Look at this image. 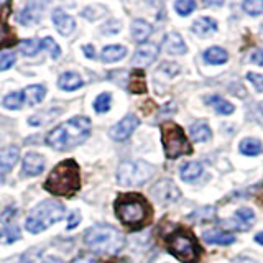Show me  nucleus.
<instances>
[{
    "instance_id": "obj_1",
    "label": "nucleus",
    "mask_w": 263,
    "mask_h": 263,
    "mask_svg": "<svg viewBox=\"0 0 263 263\" xmlns=\"http://www.w3.org/2000/svg\"><path fill=\"white\" fill-rule=\"evenodd\" d=\"M90 134V120L87 117H74L53 128L46 137V143L56 150L66 152L81 145Z\"/></svg>"
},
{
    "instance_id": "obj_2",
    "label": "nucleus",
    "mask_w": 263,
    "mask_h": 263,
    "mask_svg": "<svg viewBox=\"0 0 263 263\" xmlns=\"http://www.w3.org/2000/svg\"><path fill=\"white\" fill-rule=\"evenodd\" d=\"M115 214L130 229H142L152 220V205L140 194H123L115 201Z\"/></svg>"
},
{
    "instance_id": "obj_3",
    "label": "nucleus",
    "mask_w": 263,
    "mask_h": 263,
    "mask_svg": "<svg viewBox=\"0 0 263 263\" xmlns=\"http://www.w3.org/2000/svg\"><path fill=\"white\" fill-rule=\"evenodd\" d=\"M81 187L79 166L74 160H66L49 173L45 181V189L54 196H74Z\"/></svg>"
},
{
    "instance_id": "obj_4",
    "label": "nucleus",
    "mask_w": 263,
    "mask_h": 263,
    "mask_svg": "<svg viewBox=\"0 0 263 263\" xmlns=\"http://www.w3.org/2000/svg\"><path fill=\"white\" fill-rule=\"evenodd\" d=\"M84 243L96 253L115 255L123 249L125 238L115 227L99 224L90 227L84 234Z\"/></svg>"
},
{
    "instance_id": "obj_5",
    "label": "nucleus",
    "mask_w": 263,
    "mask_h": 263,
    "mask_svg": "<svg viewBox=\"0 0 263 263\" xmlns=\"http://www.w3.org/2000/svg\"><path fill=\"white\" fill-rule=\"evenodd\" d=\"M64 205L58 201H45L38 204L35 209L30 212V216L27 217L25 227L28 232L38 234L41 230L48 229L49 226H53L54 222L61 220L64 217Z\"/></svg>"
},
{
    "instance_id": "obj_6",
    "label": "nucleus",
    "mask_w": 263,
    "mask_h": 263,
    "mask_svg": "<svg viewBox=\"0 0 263 263\" xmlns=\"http://www.w3.org/2000/svg\"><path fill=\"white\" fill-rule=\"evenodd\" d=\"M166 249L171 255L183 263H197L201 258V247L197 245L194 235L178 230L166 238Z\"/></svg>"
},
{
    "instance_id": "obj_7",
    "label": "nucleus",
    "mask_w": 263,
    "mask_h": 263,
    "mask_svg": "<svg viewBox=\"0 0 263 263\" xmlns=\"http://www.w3.org/2000/svg\"><path fill=\"white\" fill-rule=\"evenodd\" d=\"M161 138L164 145V153L166 158L175 160L181 155H191L193 146L189 145L187 138L184 135L183 128L173 122H166L161 127Z\"/></svg>"
},
{
    "instance_id": "obj_8",
    "label": "nucleus",
    "mask_w": 263,
    "mask_h": 263,
    "mask_svg": "<svg viewBox=\"0 0 263 263\" xmlns=\"http://www.w3.org/2000/svg\"><path fill=\"white\" fill-rule=\"evenodd\" d=\"M155 168L143 160L125 161L119 166L117 179L122 186H140L153 176Z\"/></svg>"
},
{
    "instance_id": "obj_9",
    "label": "nucleus",
    "mask_w": 263,
    "mask_h": 263,
    "mask_svg": "<svg viewBox=\"0 0 263 263\" xmlns=\"http://www.w3.org/2000/svg\"><path fill=\"white\" fill-rule=\"evenodd\" d=\"M152 194L158 199L161 204H171L179 199L181 191L178 189V186L173 183V181H158L153 187H152Z\"/></svg>"
},
{
    "instance_id": "obj_10",
    "label": "nucleus",
    "mask_w": 263,
    "mask_h": 263,
    "mask_svg": "<svg viewBox=\"0 0 263 263\" xmlns=\"http://www.w3.org/2000/svg\"><path fill=\"white\" fill-rule=\"evenodd\" d=\"M138 123H140V120L135 117V115H127V117L122 119L117 125H114L110 128V137L114 140H119V142H122V140H127L135 132V128L138 127Z\"/></svg>"
},
{
    "instance_id": "obj_11",
    "label": "nucleus",
    "mask_w": 263,
    "mask_h": 263,
    "mask_svg": "<svg viewBox=\"0 0 263 263\" xmlns=\"http://www.w3.org/2000/svg\"><path fill=\"white\" fill-rule=\"evenodd\" d=\"M156 56H158V46L153 43H146L135 51L134 58H132V64L135 68H145V66L152 64L156 60Z\"/></svg>"
},
{
    "instance_id": "obj_12",
    "label": "nucleus",
    "mask_w": 263,
    "mask_h": 263,
    "mask_svg": "<svg viewBox=\"0 0 263 263\" xmlns=\"http://www.w3.org/2000/svg\"><path fill=\"white\" fill-rule=\"evenodd\" d=\"M45 4L43 2H30L18 15V22L22 25H35L43 16Z\"/></svg>"
},
{
    "instance_id": "obj_13",
    "label": "nucleus",
    "mask_w": 263,
    "mask_h": 263,
    "mask_svg": "<svg viewBox=\"0 0 263 263\" xmlns=\"http://www.w3.org/2000/svg\"><path fill=\"white\" fill-rule=\"evenodd\" d=\"M20 158V150L18 146H7L4 150H0V175H5V173L10 171L16 161Z\"/></svg>"
},
{
    "instance_id": "obj_14",
    "label": "nucleus",
    "mask_w": 263,
    "mask_h": 263,
    "mask_svg": "<svg viewBox=\"0 0 263 263\" xmlns=\"http://www.w3.org/2000/svg\"><path fill=\"white\" fill-rule=\"evenodd\" d=\"M45 170V158L38 153H27L23 158V173L27 176H38Z\"/></svg>"
},
{
    "instance_id": "obj_15",
    "label": "nucleus",
    "mask_w": 263,
    "mask_h": 263,
    "mask_svg": "<svg viewBox=\"0 0 263 263\" xmlns=\"http://www.w3.org/2000/svg\"><path fill=\"white\" fill-rule=\"evenodd\" d=\"M53 22H54L56 28L61 35H71V33L74 31V27H76V22H74L72 16L66 15L63 10L53 12Z\"/></svg>"
},
{
    "instance_id": "obj_16",
    "label": "nucleus",
    "mask_w": 263,
    "mask_h": 263,
    "mask_svg": "<svg viewBox=\"0 0 263 263\" xmlns=\"http://www.w3.org/2000/svg\"><path fill=\"white\" fill-rule=\"evenodd\" d=\"M163 49L170 54H184L187 51L183 38H181L178 33H170V35H166V38L163 41Z\"/></svg>"
},
{
    "instance_id": "obj_17",
    "label": "nucleus",
    "mask_w": 263,
    "mask_h": 263,
    "mask_svg": "<svg viewBox=\"0 0 263 263\" xmlns=\"http://www.w3.org/2000/svg\"><path fill=\"white\" fill-rule=\"evenodd\" d=\"M193 31L199 36H208L211 33L217 31V22L211 16H201L193 23Z\"/></svg>"
},
{
    "instance_id": "obj_18",
    "label": "nucleus",
    "mask_w": 263,
    "mask_h": 263,
    "mask_svg": "<svg viewBox=\"0 0 263 263\" xmlns=\"http://www.w3.org/2000/svg\"><path fill=\"white\" fill-rule=\"evenodd\" d=\"M204 240L214 245H230L235 242V237L229 232H222V230H208L204 232Z\"/></svg>"
},
{
    "instance_id": "obj_19",
    "label": "nucleus",
    "mask_w": 263,
    "mask_h": 263,
    "mask_svg": "<svg viewBox=\"0 0 263 263\" xmlns=\"http://www.w3.org/2000/svg\"><path fill=\"white\" fill-rule=\"evenodd\" d=\"M152 25L145 22V20H135L134 23H132V36H134L135 41H138V43H143L145 40H148V36L152 35Z\"/></svg>"
},
{
    "instance_id": "obj_20",
    "label": "nucleus",
    "mask_w": 263,
    "mask_h": 263,
    "mask_svg": "<svg viewBox=\"0 0 263 263\" xmlns=\"http://www.w3.org/2000/svg\"><path fill=\"white\" fill-rule=\"evenodd\" d=\"M58 86L63 90H76L82 87V79L76 72H64L58 79Z\"/></svg>"
},
{
    "instance_id": "obj_21",
    "label": "nucleus",
    "mask_w": 263,
    "mask_h": 263,
    "mask_svg": "<svg viewBox=\"0 0 263 263\" xmlns=\"http://www.w3.org/2000/svg\"><path fill=\"white\" fill-rule=\"evenodd\" d=\"M127 54V48L125 46H119V45H114V46H107L102 49L101 58L104 63H115V61H120L122 58H125Z\"/></svg>"
},
{
    "instance_id": "obj_22",
    "label": "nucleus",
    "mask_w": 263,
    "mask_h": 263,
    "mask_svg": "<svg viewBox=\"0 0 263 263\" xmlns=\"http://www.w3.org/2000/svg\"><path fill=\"white\" fill-rule=\"evenodd\" d=\"M201 175H202V166H201V163H197V161H189L183 164V168H181V179L186 181V183L196 181Z\"/></svg>"
},
{
    "instance_id": "obj_23",
    "label": "nucleus",
    "mask_w": 263,
    "mask_h": 263,
    "mask_svg": "<svg viewBox=\"0 0 263 263\" xmlns=\"http://www.w3.org/2000/svg\"><path fill=\"white\" fill-rule=\"evenodd\" d=\"M205 104L211 105L214 110H216L217 114H222V115H229L234 112V105L227 102L226 99H222L219 96H209L208 99H205Z\"/></svg>"
},
{
    "instance_id": "obj_24",
    "label": "nucleus",
    "mask_w": 263,
    "mask_h": 263,
    "mask_svg": "<svg viewBox=\"0 0 263 263\" xmlns=\"http://www.w3.org/2000/svg\"><path fill=\"white\" fill-rule=\"evenodd\" d=\"M211 137H212V132L208 123L196 122L191 125V138L194 142H209Z\"/></svg>"
},
{
    "instance_id": "obj_25",
    "label": "nucleus",
    "mask_w": 263,
    "mask_h": 263,
    "mask_svg": "<svg viewBox=\"0 0 263 263\" xmlns=\"http://www.w3.org/2000/svg\"><path fill=\"white\" fill-rule=\"evenodd\" d=\"M229 60V54L224 48L212 46L204 53V61L209 64H224Z\"/></svg>"
},
{
    "instance_id": "obj_26",
    "label": "nucleus",
    "mask_w": 263,
    "mask_h": 263,
    "mask_svg": "<svg viewBox=\"0 0 263 263\" xmlns=\"http://www.w3.org/2000/svg\"><path fill=\"white\" fill-rule=\"evenodd\" d=\"M46 94V89L43 86H30L23 90V96H25V101H27L28 105H36L45 99Z\"/></svg>"
},
{
    "instance_id": "obj_27",
    "label": "nucleus",
    "mask_w": 263,
    "mask_h": 263,
    "mask_svg": "<svg viewBox=\"0 0 263 263\" xmlns=\"http://www.w3.org/2000/svg\"><path fill=\"white\" fill-rule=\"evenodd\" d=\"M128 90L132 94H145L146 92V82L142 71H134L128 81Z\"/></svg>"
},
{
    "instance_id": "obj_28",
    "label": "nucleus",
    "mask_w": 263,
    "mask_h": 263,
    "mask_svg": "<svg viewBox=\"0 0 263 263\" xmlns=\"http://www.w3.org/2000/svg\"><path fill=\"white\" fill-rule=\"evenodd\" d=\"M263 152V146L257 138H245L240 143V153L247 156H257Z\"/></svg>"
},
{
    "instance_id": "obj_29",
    "label": "nucleus",
    "mask_w": 263,
    "mask_h": 263,
    "mask_svg": "<svg viewBox=\"0 0 263 263\" xmlns=\"http://www.w3.org/2000/svg\"><path fill=\"white\" fill-rule=\"evenodd\" d=\"M40 49H43V40L31 38V40H23L20 43V53L25 56L36 54Z\"/></svg>"
},
{
    "instance_id": "obj_30",
    "label": "nucleus",
    "mask_w": 263,
    "mask_h": 263,
    "mask_svg": "<svg viewBox=\"0 0 263 263\" xmlns=\"http://www.w3.org/2000/svg\"><path fill=\"white\" fill-rule=\"evenodd\" d=\"M16 43V35L15 31L8 27L7 23L0 22V48L4 46H12Z\"/></svg>"
},
{
    "instance_id": "obj_31",
    "label": "nucleus",
    "mask_w": 263,
    "mask_h": 263,
    "mask_svg": "<svg viewBox=\"0 0 263 263\" xmlns=\"http://www.w3.org/2000/svg\"><path fill=\"white\" fill-rule=\"evenodd\" d=\"M253 217H255V214H253V211L249 209V208L238 209V211L235 212V219L242 224V229H243V230H249V229H250V222L253 220Z\"/></svg>"
},
{
    "instance_id": "obj_32",
    "label": "nucleus",
    "mask_w": 263,
    "mask_h": 263,
    "mask_svg": "<svg viewBox=\"0 0 263 263\" xmlns=\"http://www.w3.org/2000/svg\"><path fill=\"white\" fill-rule=\"evenodd\" d=\"M25 101V96L23 92H13V94H8L5 99H4V105L7 109L10 110H15V109H20L22 104Z\"/></svg>"
},
{
    "instance_id": "obj_33",
    "label": "nucleus",
    "mask_w": 263,
    "mask_h": 263,
    "mask_svg": "<svg viewBox=\"0 0 263 263\" xmlns=\"http://www.w3.org/2000/svg\"><path fill=\"white\" fill-rule=\"evenodd\" d=\"M110 101H112L110 94H109V92H102L101 96H99V97L96 99V102H94V109H96V112L104 114V112L109 110V109H110Z\"/></svg>"
},
{
    "instance_id": "obj_34",
    "label": "nucleus",
    "mask_w": 263,
    "mask_h": 263,
    "mask_svg": "<svg viewBox=\"0 0 263 263\" xmlns=\"http://www.w3.org/2000/svg\"><path fill=\"white\" fill-rule=\"evenodd\" d=\"M242 8L249 15L257 16L263 12V0H247V2L242 4Z\"/></svg>"
},
{
    "instance_id": "obj_35",
    "label": "nucleus",
    "mask_w": 263,
    "mask_h": 263,
    "mask_svg": "<svg viewBox=\"0 0 263 263\" xmlns=\"http://www.w3.org/2000/svg\"><path fill=\"white\" fill-rule=\"evenodd\" d=\"M175 8L181 16H187L189 13H193V10L196 8V4L193 0H178L175 4Z\"/></svg>"
},
{
    "instance_id": "obj_36",
    "label": "nucleus",
    "mask_w": 263,
    "mask_h": 263,
    "mask_svg": "<svg viewBox=\"0 0 263 263\" xmlns=\"http://www.w3.org/2000/svg\"><path fill=\"white\" fill-rule=\"evenodd\" d=\"M105 13V8L102 5H92V7H87L84 12H82V15L86 16V18L89 20H97L101 18V16Z\"/></svg>"
},
{
    "instance_id": "obj_37",
    "label": "nucleus",
    "mask_w": 263,
    "mask_h": 263,
    "mask_svg": "<svg viewBox=\"0 0 263 263\" xmlns=\"http://www.w3.org/2000/svg\"><path fill=\"white\" fill-rule=\"evenodd\" d=\"M15 61H16L15 53H0V71L12 68Z\"/></svg>"
},
{
    "instance_id": "obj_38",
    "label": "nucleus",
    "mask_w": 263,
    "mask_h": 263,
    "mask_svg": "<svg viewBox=\"0 0 263 263\" xmlns=\"http://www.w3.org/2000/svg\"><path fill=\"white\" fill-rule=\"evenodd\" d=\"M43 49H49V51H51V56L54 58V60H56V58H60L61 49L53 41V38H45L43 40Z\"/></svg>"
},
{
    "instance_id": "obj_39",
    "label": "nucleus",
    "mask_w": 263,
    "mask_h": 263,
    "mask_svg": "<svg viewBox=\"0 0 263 263\" xmlns=\"http://www.w3.org/2000/svg\"><path fill=\"white\" fill-rule=\"evenodd\" d=\"M247 79L257 87L258 92H263V76H260V74H257V72H249L247 74Z\"/></svg>"
},
{
    "instance_id": "obj_40",
    "label": "nucleus",
    "mask_w": 263,
    "mask_h": 263,
    "mask_svg": "<svg viewBox=\"0 0 263 263\" xmlns=\"http://www.w3.org/2000/svg\"><path fill=\"white\" fill-rule=\"evenodd\" d=\"M7 238H5V242H13V240H16V238H20V229L18 227H13V226H10L7 230H5V234H4Z\"/></svg>"
},
{
    "instance_id": "obj_41",
    "label": "nucleus",
    "mask_w": 263,
    "mask_h": 263,
    "mask_svg": "<svg viewBox=\"0 0 263 263\" xmlns=\"http://www.w3.org/2000/svg\"><path fill=\"white\" fill-rule=\"evenodd\" d=\"M120 22L117 20H110L109 23H105L104 27H102V31L104 33H109V35H112V33H119L120 31Z\"/></svg>"
},
{
    "instance_id": "obj_42",
    "label": "nucleus",
    "mask_w": 263,
    "mask_h": 263,
    "mask_svg": "<svg viewBox=\"0 0 263 263\" xmlns=\"http://www.w3.org/2000/svg\"><path fill=\"white\" fill-rule=\"evenodd\" d=\"M81 222V214L78 211H74L69 214V219H68V229H74Z\"/></svg>"
},
{
    "instance_id": "obj_43",
    "label": "nucleus",
    "mask_w": 263,
    "mask_h": 263,
    "mask_svg": "<svg viewBox=\"0 0 263 263\" xmlns=\"http://www.w3.org/2000/svg\"><path fill=\"white\" fill-rule=\"evenodd\" d=\"M161 71L170 72V76H175V74L179 71V68H178V64H175V63H164L161 66Z\"/></svg>"
},
{
    "instance_id": "obj_44",
    "label": "nucleus",
    "mask_w": 263,
    "mask_h": 263,
    "mask_svg": "<svg viewBox=\"0 0 263 263\" xmlns=\"http://www.w3.org/2000/svg\"><path fill=\"white\" fill-rule=\"evenodd\" d=\"M71 263H99V261L92 257H89V255H81V257L74 258Z\"/></svg>"
},
{
    "instance_id": "obj_45",
    "label": "nucleus",
    "mask_w": 263,
    "mask_h": 263,
    "mask_svg": "<svg viewBox=\"0 0 263 263\" xmlns=\"http://www.w3.org/2000/svg\"><path fill=\"white\" fill-rule=\"evenodd\" d=\"M252 61L257 64H263V49H260V51H257L252 56Z\"/></svg>"
},
{
    "instance_id": "obj_46",
    "label": "nucleus",
    "mask_w": 263,
    "mask_h": 263,
    "mask_svg": "<svg viewBox=\"0 0 263 263\" xmlns=\"http://www.w3.org/2000/svg\"><path fill=\"white\" fill-rule=\"evenodd\" d=\"M82 51L86 53V56H87V58H96V54H94V48L90 46V45L82 46Z\"/></svg>"
},
{
    "instance_id": "obj_47",
    "label": "nucleus",
    "mask_w": 263,
    "mask_h": 263,
    "mask_svg": "<svg viewBox=\"0 0 263 263\" xmlns=\"http://www.w3.org/2000/svg\"><path fill=\"white\" fill-rule=\"evenodd\" d=\"M15 263H30V258H28V255H20V257H15L12 258ZM7 263H10V261H7Z\"/></svg>"
},
{
    "instance_id": "obj_48",
    "label": "nucleus",
    "mask_w": 263,
    "mask_h": 263,
    "mask_svg": "<svg viewBox=\"0 0 263 263\" xmlns=\"http://www.w3.org/2000/svg\"><path fill=\"white\" fill-rule=\"evenodd\" d=\"M41 263H64L61 258H56V257H46Z\"/></svg>"
},
{
    "instance_id": "obj_49",
    "label": "nucleus",
    "mask_w": 263,
    "mask_h": 263,
    "mask_svg": "<svg viewBox=\"0 0 263 263\" xmlns=\"http://www.w3.org/2000/svg\"><path fill=\"white\" fill-rule=\"evenodd\" d=\"M13 214H15V209H13V208L7 209V212H5V214H2V220H7L10 216H13Z\"/></svg>"
},
{
    "instance_id": "obj_50",
    "label": "nucleus",
    "mask_w": 263,
    "mask_h": 263,
    "mask_svg": "<svg viewBox=\"0 0 263 263\" xmlns=\"http://www.w3.org/2000/svg\"><path fill=\"white\" fill-rule=\"evenodd\" d=\"M255 242L260 243V245H263V232H260V234L255 235Z\"/></svg>"
},
{
    "instance_id": "obj_51",
    "label": "nucleus",
    "mask_w": 263,
    "mask_h": 263,
    "mask_svg": "<svg viewBox=\"0 0 263 263\" xmlns=\"http://www.w3.org/2000/svg\"><path fill=\"white\" fill-rule=\"evenodd\" d=\"M258 199H260V202L263 204V191H261V193L258 194Z\"/></svg>"
},
{
    "instance_id": "obj_52",
    "label": "nucleus",
    "mask_w": 263,
    "mask_h": 263,
    "mask_svg": "<svg viewBox=\"0 0 263 263\" xmlns=\"http://www.w3.org/2000/svg\"><path fill=\"white\" fill-rule=\"evenodd\" d=\"M258 109H260V112L263 114V102H260V105H258Z\"/></svg>"
},
{
    "instance_id": "obj_53",
    "label": "nucleus",
    "mask_w": 263,
    "mask_h": 263,
    "mask_svg": "<svg viewBox=\"0 0 263 263\" xmlns=\"http://www.w3.org/2000/svg\"><path fill=\"white\" fill-rule=\"evenodd\" d=\"M4 240V235H2V232H0V242H2Z\"/></svg>"
},
{
    "instance_id": "obj_54",
    "label": "nucleus",
    "mask_w": 263,
    "mask_h": 263,
    "mask_svg": "<svg viewBox=\"0 0 263 263\" xmlns=\"http://www.w3.org/2000/svg\"><path fill=\"white\" fill-rule=\"evenodd\" d=\"M117 263H130V261H127V260H122V261H117Z\"/></svg>"
}]
</instances>
